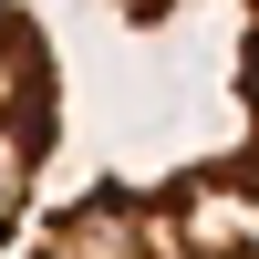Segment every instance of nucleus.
Here are the masks:
<instances>
[{
    "label": "nucleus",
    "instance_id": "obj_2",
    "mask_svg": "<svg viewBox=\"0 0 259 259\" xmlns=\"http://www.w3.org/2000/svg\"><path fill=\"white\" fill-rule=\"evenodd\" d=\"M62 145V52L31 0H0V259L41 218V166Z\"/></svg>",
    "mask_w": 259,
    "mask_h": 259
},
{
    "label": "nucleus",
    "instance_id": "obj_3",
    "mask_svg": "<svg viewBox=\"0 0 259 259\" xmlns=\"http://www.w3.org/2000/svg\"><path fill=\"white\" fill-rule=\"evenodd\" d=\"M228 114H239L228 156L259 177V0H239V31H228Z\"/></svg>",
    "mask_w": 259,
    "mask_h": 259
},
{
    "label": "nucleus",
    "instance_id": "obj_4",
    "mask_svg": "<svg viewBox=\"0 0 259 259\" xmlns=\"http://www.w3.org/2000/svg\"><path fill=\"white\" fill-rule=\"evenodd\" d=\"M114 11H124V21H135V31H166V21H177V11H187V0H114Z\"/></svg>",
    "mask_w": 259,
    "mask_h": 259
},
{
    "label": "nucleus",
    "instance_id": "obj_1",
    "mask_svg": "<svg viewBox=\"0 0 259 259\" xmlns=\"http://www.w3.org/2000/svg\"><path fill=\"white\" fill-rule=\"evenodd\" d=\"M11 259H259V177L228 145L166 177H94L41 207Z\"/></svg>",
    "mask_w": 259,
    "mask_h": 259
}]
</instances>
